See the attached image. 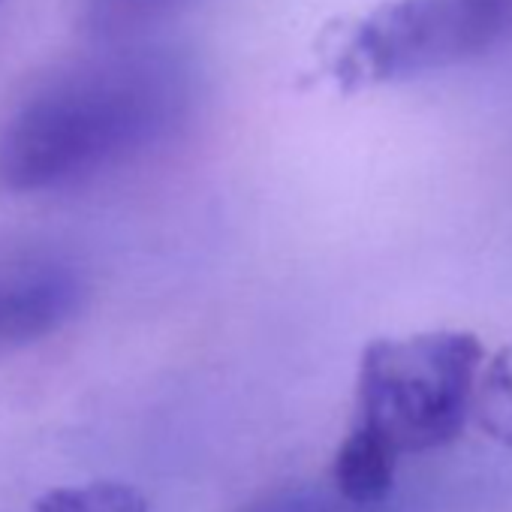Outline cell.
Wrapping results in <instances>:
<instances>
[{
	"label": "cell",
	"instance_id": "obj_3",
	"mask_svg": "<svg viewBox=\"0 0 512 512\" xmlns=\"http://www.w3.org/2000/svg\"><path fill=\"white\" fill-rule=\"evenodd\" d=\"M512 46V0H392L347 37L338 76L380 85L449 70Z\"/></svg>",
	"mask_w": 512,
	"mask_h": 512
},
{
	"label": "cell",
	"instance_id": "obj_4",
	"mask_svg": "<svg viewBox=\"0 0 512 512\" xmlns=\"http://www.w3.org/2000/svg\"><path fill=\"white\" fill-rule=\"evenodd\" d=\"M82 305L79 278L58 263H16L0 269V350L58 332Z\"/></svg>",
	"mask_w": 512,
	"mask_h": 512
},
{
	"label": "cell",
	"instance_id": "obj_8",
	"mask_svg": "<svg viewBox=\"0 0 512 512\" xmlns=\"http://www.w3.org/2000/svg\"><path fill=\"white\" fill-rule=\"evenodd\" d=\"M184 4L187 0H85L82 22L100 40H124Z\"/></svg>",
	"mask_w": 512,
	"mask_h": 512
},
{
	"label": "cell",
	"instance_id": "obj_5",
	"mask_svg": "<svg viewBox=\"0 0 512 512\" xmlns=\"http://www.w3.org/2000/svg\"><path fill=\"white\" fill-rule=\"evenodd\" d=\"M398 458L401 455L386 440L353 425L332 461V482L353 500H389Z\"/></svg>",
	"mask_w": 512,
	"mask_h": 512
},
{
	"label": "cell",
	"instance_id": "obj_9",
	"mask_svg": "<svg viewBox=\"0 0 512 512\" xmlns=\"http://www.w3.org/2000/svg\"><path fill=\"white\" fill-rule=\"evenodd\" d=\"M473 416L491 440L512 446V344L485 362L476 386Z\"/></svg>",
	"mask_w": 512,
	"mask_h": 512
},
{
	"label": "cell",
	"instance_id": "obj_2",
	"mask_svg": "<svg viewBox=\"0 0 512 512\" xmlns=\"http://www.w3.org/2000/svg\"><path fill=\"white\" fill-rule=\"evenodd\" d=\"M482 368V344L467 332L374 341L359 362L356 425L398 455L446 446L473 413Z\"/></svg>",
	"mask_w": 512,
	"mask_h": 512
},
{
	"label": "cell",
	"instance_id": "obj_6",
	"mask_svg": "<svg viewBox=\"0 0 512 512\" xmlns=\"http://www.w3.org/2000/svg\"><path fill=\"white\" fill-rule=\"evenodd\" d=\"M34 512H148V497L136 485L94 479L46 491Z\"/></svg>",
	"mask_w": 512,
	"mask_h": 512
},
{
	"label": "cell",
	"instance_id": "obj_7",
	"mask_svg": "<svg viewBox=\"0 0 512 512\" xmlns=\"http://www.w3.org/2000/svg\"><path fill=\"white\" fill-rule=\"evenodd\" d=\"M241 512H401L395 500H353L332 479L290 485L269 497H260Z\"/></svg>",
	"mask_w": 512,
	"mask_h": 512
},
{
	"label": "cell",
	"instance_id": "obj_1",
	"mask_svg": "<svg viewBox=\"0 0 512 512\" xmlns=\"http://www.w3.org/2000/svg\"><path fill=\"white\" fill-rule=\"evenodd\" d=\"M193 73L166 52L91 61L40 85L0 136V184L49 193L163 145L193 109Z\"/></svg>",
	"mask_w": 512,
	"mask_h": 512
}]
</instances>
